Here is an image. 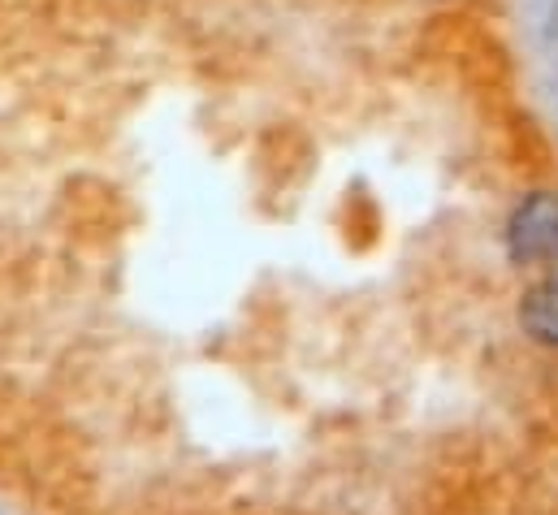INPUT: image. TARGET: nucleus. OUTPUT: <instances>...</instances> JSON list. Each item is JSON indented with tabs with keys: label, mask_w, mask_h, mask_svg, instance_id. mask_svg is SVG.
Here are the masks:
<instances>
[{
	"label": "nucleus",
	"mask_w": 558,
	"mask_h": 515,
	"mask_svg": "<svg viewBox=\"0 0 558 515\" xmlns=\"http://www.w3.org/2000/svg\"><path fill=\"white\" fill-rule=\"evenodd\" d=\"M507 243H511V256L520 260V264L558 260V191L529 195L515 208L511 230H507Z\"/></svg>",
	"instance_id": "f257e3e1"
},
{
	"label": "nucleus",
	"mask_w": 558,
	"mask_h": 515,
	"mask_svg": "<svg viewBox=\"0 0 558 515\" xmlns=\"http://www.w3.org/2000/svg\"><path fill=\"white\" fill-rule=\"evenodd\" d=\"M520 321L524 330L546 343V347H558V282H542L524 295V308H520Z\"/></svg>",
	"instance_id": "f03ea898"
}]
</instances>
